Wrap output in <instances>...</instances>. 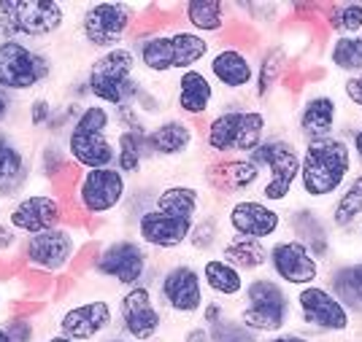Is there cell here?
<instances>
[{
  "label": "cell",
  "mask_w": 362,
  "mask_h": 342,
  "mask_svg": "<svg viewBox=\"0 0 362 342\" xmlns=\"http://www.w3.org/2000/svg\"><path fill=\"white\" fill-rule=\"evenodd\" d=\"M74 130L81 133H98V135H117V124H114V111L103 103L87 100L81 105V114L74 121Z\"/></svg>",
  "instance_id": "39"
},
{
  "label": "cell",
  "mask_w": 362,
  "mask_h": 342,
  "mask_svg": "<svg viewBox=\"0 0 362 342\" xmlns=\"http://www.w3.org/2000/svg\"><path fill=\"white\" fill-rule=\"evenodd\" d=\"M117 324H119V334L130 337V340H160V334L165 329V310L160 307L151 283H141V286L122 291L117 299Z\"/></svg>",
  "instance_id": "17"
},
{
  "label": "cell",
  "mask_w": 362,
  "mask_h": 342,
  "mask_svg": "<svg viewBox=\"0 0 362 342\" xmlns=\"http://www.w3.org/2000/svg\"><path fill=\"white\" fill-rule=\"evenodd\" d=\"M84 235H90V232L71 226V224H62V226H54V229L41 232V235L22 238L19 262L25 264V269H38V272H46L52 278L68 275L78 251L90 243Z\"/></svg>",
  "instance_id": "10"
},
{
  "label": "cell",
  "mask_w": 362,
  "mask_h": 342,
  "mask_svg": "<svg viewBox=\"0 0 362 342\" xmlns=\"http://www.w3.org/2000/svg\"><path fill=\"white\" fill-rule=\"evenodd\" d=\"M354 173H357V164L344 133L325 140H314V143H303L298 194L305 205L322 208L346 186V181Z\"/></svg>",
  "instance_id": "1"
},
{
  "label": "cell",
  "mask_w": 362,
  "mask_h": 342,
  "mask_svg": "<svg viewBox=\"0 0 362 342\" xmlns=\"http://www.w3.org/2000/svg\"><path fill=\"white\" fill-rule=\"evenodd\" d=\"M114 329H117V307L106 297H92L71 305L57 318V331L76 342H98L114 334Z\"/></svg>",
  "instance_id": "20"
},
{
  "label": "cell",
  "mask_w": 362,
  "mask_h": 342,
  "mask_svg": "<svg viewBox=\"0 0 362 342\" xmlns=\"http://www.w3.org/2000/svg\"><path fill=\"white\" fill-rule=\"evenodd\" d=\"M151 286L160 307L176 321H197L203 305L209 302L206 286L200 278V264H192L187 259L170 262L163 269H157Z\"/></svg>",
  "instance_id": "9"
},
{
  "label": "cell",
  "mask_w": 362,
  "mask_h": 342,
  "mask_svg": "<svg viewBox=\"0 0 362 342\" xmlns=\"http://www.w3.org/2000/svg\"><path fill=\"white\" fill-rule=\"evenodd\" d=\"M84 84H87L90 100L108 105L111 111L122 105H136L141 92L146 90V81L138 68L136 49L124 44L103 54H95V60L84 73Z\"/></svg>",
  "instance_id": "3"
},
{
  "label": "cell",
  "mask_w": 362,
  "mask_h": 342,
  "mask_svg": "<svg viewBox=\"0 0 362 342\" xmlns=\"http://www.w3.org/2000/svg\"><path fill=\"white\" fill-rule=\"evenodd\" d=\"M262 342H317L314 334H308V331H303V329H284V331H279V334H271V337H262Z\"/></svg>",
  "instance_id": "49"
},
{
  "label": "cell",
  "mask_w": 362,
  "mask_h": 342,
  "mask_svg": "<svg viewBox=\"0 0 362 342\" xmlns=\"http://www.w3.org/2000/svg\"><path fill=\"white\" fill-rule=\"evenodd\" d=\"M233 315V307L227 305V302H222V299H211L209 297V302L203 305V310H200V315H197V321L203 324V326H219L222 321H227Z\"/></svg>",
  "instance_id": "45"
},
{
  "label": "cell",
  "mask_w": 362,
  "mask_h": 342,
  "mask_svg": "<svg viewBox=\"0 0 362 342\" xmlns=\"http://www.w3.org/2000/svg\"><path fill=\"white\" fill-rule=\"evenodd\" d=\"M33 154L25 140L11 130H0V200H19L33 178Z\"/></svg>",
  "instance_id": "24"
},
{
  "label": "cell",
  "mask_w": 362,
  "mask_h": 342,
  "mask_svg": "<svg viewBox=\"0 0 362 342\" xmlns=\"http://www.w3.org/2000/svg\"><path fill=\"white\" fill-rule=\"evenodd\" d=\"M268 272L289 291H298L303 286L325 281L327 264L319 262L305 243L292 235H281L268 245Z\"/></svg>",
  "instance_id": "16"
},
{
  "label": "cell",
  "mask_w": 362,
  "mask_h": 342,
  "mask_svg": "<svg viewBox=\"0 0 362 342\" xmlns=\"http://www.w3.org/2000/svg\"><path fill=\"white\" fill-rule=\"evenodd\" d=\"M351 235H354V238H357V240H360V243H362V221L357 224V229H354V232H351Z\"/></svg>",
  "instance_id": "54"
},
{
  "label": "cell",
  "mask_w": 362,
  "mask_h": 342,
  "mask_svg": "<svg viewBox=\"0 0 362 342\" xmlns=\"http://www.w3.org/2000/svg\"><path fill=\"white\" fill-rule=\"evenodd\" d=\"M344 135L349 138V146H351V154H354V164L357 170H362V119H354L349 124Z\"/></svg>",
  "instance_id": "48"
},
{
  "label": "cell",
  "mask_w": 362,
  "mask_h": 342,
  "mask_svg": "<svg viewBox=\"0 0 362 342\" xmlns=\"http://www.w3.org/2000/svg\"><path fill=\"white\" fill-rule=\"evenodd\" d=\"M233 315L238 318V324L255 331L257 337L279 334L292 326V321H295L292 291L265 272L252 275L241 302L233 307Z\"/></svg>",
  "instance_id": "4"
},
{
  "label": "cell",
  "mask_w": 362,
  "mask_h": 342,
  "mask_svg": "<svg viewBox=\"0 0 362 342\" xmlns=\"http://www.w3.org/2000/svg\"><path fill=\"white\" fill-rule=\"evenodd\" d=\"M0 342H11L8 331H6V326H3V321H0Z\"/></svg>",
  "instance_id": "53"
},
{
  "label": "cell",
  "mask_w": 362,
  "mask_h": 342,
  "mask_svg": "<svg viewBox=\"0 0 362 342\" xmlns=\"http://www.w3.org/2000/svg\"><path fill=\"white\" fill-rule=\"evenodd\" d=\"M289 71V54L281 44H265L257 49V75H255V90H252V100L255 103H265L271 100L273 92L279 90V84L284 81Z\"/></svg>",
  "instance_id": "31"
},
{
  "label": "cell",
  "mask_w": 362,
  "mask_h": 342,
  "mask_svg": "<svg viewBox=\"0 0 362 342\" xmlns=\"http://www.w3.org/2000/svg\"><path fill=\"white\" fill-rule=\"evenodd\" d=\"M192 226H195L192 219H181V216H170L157 208H149L133 221V238L141 240L149 251L170 253L187 245Z\"/></svg>",
  "instance_id": "22"
},
{
  "label": "cell",
  "mask_w": 362,
  "mask_h": 342,
  "mask_svg": "<svg viewBox=\"0 0 362 342\" xmlns=\"http://www.w3.org/2000/svg\"><path fill=\"white\" fill-rule=\"evenodd\" d=\"M154 342H163V340H154Z\"/></svg>",
  "instance_id": "57"
},
{
  "label": "cell",
  "mask_w": 362,
  "mask_h": 342,
  "mask_svg": "<svg viewBox=\"0 0 362 342\" xmlns=\"http://www.w3.org/2000/svg\"><path fill=\"white\" fill-rule=\"evenodd\" d=\"M19 248H22V235L6 219H0V264L16 259Z\"/></svg>",
  "instance_id": "44"
},
{
  "label": "cell",
  "mask_w": 362,
  "mask_h": 342,
  "mask_svg": "<svg viewBox=\"0 0 362 342\" xmlns=\"http://www.w3.org/2000/svg\"><path fill=\"white\" fill-rule=\"evenodd\" d=\"M38 342H76V340L65 337V334H60V331H54V334H46L44 340H38Z\"/></svg>",
  "instance_id": "51"
},
{
  "label": "cell",
  "mask_w": 362,
  "mask_h": 342,
  "mask_svg": "<svg viewBox=\"0 0 362 342\" xmlns=\"http://www.w3.org/2000/svg\"><path fill=\"white\" fill-rule=\"evenodd\" d=\"M181 342H214L209 326H203L200 321H192L189 326L181 331Z\"/></svg>",
  "instance_id": "50"
},
{
  "label": "cell",
  "mask_w": 362,
  "mask_h": 342,
  "mask_svg": "<svg viewBox=\"0 0 362 342\" xmlns=\"http://www.w3.org/2000/svg\"><path fill=\"white\" fill-rule=\"evenodd\" d=\"M287 229L295 240L305 243L311 253L317 256L319 262H330L332 259V243H335V232L327 224V216H325V208H317V205H295V208L287 213Z\"/></svg>",
  "instance_id": "27"
},
{
  "label": "cell",
  "mask_w": 362,
  "mask_h": 342,
  "mask_svg": "<svg viewBox=\"0 0 362 342\" xmlns=\"http://www.w3.org/2000/svg\"><path fill=\"white\" fill-rule=\"evenodd\" d=\"M0 216H3V208H0Z\"/></svg>",
  "instance_id": "56"
},
{
  "label": "cell",
  "mask_w": 362,
  "mask_h": 342,
  "mask_svg": "<svg viewBox=\"0 0 362 342\" xmlns=\"http://www.w3.org/2000/svg\"><path fill=\"white\" fill-rule=\"evenodd\" d=\"M262 178H265V173L252 157L209 159L203 167V181H206L209 192L216 194V197H225L227 202L257 192Z\"/></svg>",
  "instance_id": "21"
},
{
  "label": "cell",
  "mask_w": 362,
  "mask_h": 342,
  "mask_svg": "<svg viewBox=\"0 0 362 342\" xmlns=\"http://www.w3.org/2000/svg\"><path fill=\"white\" fill-rule=\"evenodd\" d=\"M76 6L60 0H0V41H49L68 25Z\"/></svg>",
  "instance_id": "6"
},
{
  "label": "cell",
  "mask_w": 362,
  "mask_h": 342,
  "mask_svg": "<svg viewBox=\"0 0 362 342\" xmlns=\"http://www.w3.org/2000/svg\"><path fill=\"white\" fill-rule=\"evenodd\" d=\"M349 116V105L344 103L341 92L322 90V87H311L303 92L298 114H295V133H298V143H314V140H325L332 135H341L351 124Z\"/></svg>",
  "instance_id": "12"
},
{
  "label": "cell",
  "mask_w": 362,
  "mask_h": 342,
  "mask_svg": "<svg viewBox=\"0 0 362 342\" xmlns=\"http://www.w3.org/2000/svg\"><path fill=\"white\" fill-rule=\"evenodd\" d=\"M252 159L265 173L257 197L276 208L292 202L298 194V178H300V143L281 133L268 135L262 146L252 154Z\"/></svg>",
  "instance_id": "7"
},
{
  "label": "cell",
  "mask_w": 362,
  "mask_h": 342,
  "mask_svg": "<svg viewBox=\"0 0 362 342\" xmlns=\"http://www.w3.org/2000/svg\"><path fill=\"white\" fill-rule=\"evenodd\" d=\"M230 232H225V221H222V213H214L206 210L200 219L195 221L189 240H187V248L200 256H214L219 251V245L225 243V238Z\"/></svg>",
  "instance_id": "38"
},
{
  "label": "cell",
  "mask_w": 362,
  "mask_h": 342,
  "mask_svg": "<svg viewBox=\"0 0 362 342\" xmlns=\"http://www.w3.org/2000/svg\"><path fill=\"white\" fill-rule=\"evenodd\" d=\"M146 140L154 159H181L195 151L200 130L195 121L184 116H163L149 127Z\"/></svg>",
  "instance_id": "26"
},
{
  "label": "cell",
  "mask_w": 362,
  "mask_h": 342,
  "mask_svg": "<svg viewBox=\"0 0 362 342\" xmlns=\"http://www.w3.org/2000/svg\"><path fill=\"white\" fill-rule=\"evenodd\" d=\"M151 208L170 213V216H181V219H192L197 221L206 213V194L197 189L195 183H165L154 192V205Z\"/></svg>",
  "instance_id": "32"
},
{
  "label": "cell",
  "mask_w": 362,
  "mask_h": 342,
  "mask_svg": "<svg viewBox=\"0 0 362 342\" xmlns=\"http://www.w3.org/2000/svg\"><path fill=\"white\" fill-rule=\"evenodd\" d=\"M292 307L298 326L308 334H349L354 329L351 310L325 286V281L292 291Z\"/></svg>",
  "instance_id": "13"
},
{
  "label": "cell",
  "mask_w": 362,
  "mask_h": 342,
  "mask_svg": "<svg viewBox=\"0 0 362 342\" xmlns=\"http://www.w3.org/2000/svg\"><path fill=\"white\" fill-rule=\"evenodd\" d=\"M52 57L44 49L25 41H0V90L8 94H28L41 90L52 75Z\"/></svg>",
  "instance_id": "15"
},
{
  "label": "cell",
  "mask_w": 362,
  "mask_h": 342,
  "mask_svg": "<svg viewBox=\"0 0 362 342\" xmlns=\"http://www.w3.org/2000/svg\"><path fill=\"white\" fill-rule=\"evenodd\" d=\"M149 127H138V130H117L114 143H117V170L124 173L127 178H138L144 173L146 162H154L146 140Z\"/></svg>",
  "instance_id": "35"
},
{
  "label": "cell",
  "mask_w": 362,
  "mask_h": 342,
  "mask_svg": "<svg viewBox=\"0 0 362 342\" xmlns=\"http://www.w3.org/2000/svg\"><path fill=\"white\" fill-rule=\"evenodd\" d=\"M216 84L206 68H192L173 78V111L189 121L209 119L216 108Z\"/></svg>",
  "instance_id": "23"
},
{
  "label": "cell",
  "mask_w": 362,
  "mask_h": 342,
  "mask_svg": "<svg viewBox=\"0 0 362 342\" xmlns=\"http://www.w3.org/2000/svg\"><path fill=\"white\" fill-rule=\"evenodd\" d=\"M325 62L332 73H341L344 78L362 73V35H330Z\"/></svg>",
  "instance_id": "37"
},
{
  "label": "cell",
  "mask_w": 362,
  "mask_h": 342,
  "mask_svg": "<svg viewBox=\"0 0 362 342\" xmlns=\"http://www.w3.org/2000/svg\"><path fill=\"white\" fill-rule=\"evenodd\" d=\"M3 307H6V302H3V294H0V312H3Z\"/></svg>",
  "instance_id": "55"
},
{
  "label": "cell",
  "mask_w": 362,
  "mask_h": 342,
  "mask_svg": "<svg viewBox=\"0 0 362 342\" xmlns=\"http://www.w3.org/2000/svg\"><path fill=\"white\" fill-rule=\"evenodd\" d=\"M268 135H271V121L259 105L225 103L206 119L200 138L209 159H222V157H252Z\"/></svg>",
  "instance_id": "2"
},
{
  "label": "cell",
  "mask_w": 362,
  "mask_h": 342,
  "mask_svg": "<svg viewBox=\"0 0 362 342\" xmlns=\"http://www.w3.org/2000/svg\"><path fill=\"white\" fill-rule=\"evenodd\" d=\"M176 22L187 30L197 32L203 38H227L235 28V14L233 6L225 0H184L176 3Z\"/></svg>",
  "instance_id": "25"
},
{
  "label": "cell",
  "mask_w": 362,
  "mask_h": 342,
  "mask_svg": "<svg viewBox=\"0 0 362 342\" xmlns=\"http://www.w3.org/2000/svg\"><path fill=\"white\" fill-rule=\"evenodd\" d=\"M325 286L346 305L354 318H362V259L330 264L325 272Z\"/></svg>",
  "instance_id": "33"
},
{
  "label": "cell",
  "mask_w": 362,
  "mask_h": 342,
  "mask_svg": "<svg viewBox=\"0 0 362 342\" xmlns=\"http://www.w3.org/2000/svg\"><path fill=\"white\" fill-rule=\"evenodd\" d=\"M209 331H211L214 342H262V337H257L255 331H249L243 324H238L235 315H230L227 321H222L219 326L209 329Z\"/></svg>",
  "instance_id": "42"
},
{
  "label": "cell",
  "mask_w": 362,
  "mask_h": 342,
  "mask_svg": "<svg viewBox=\"0 0 362 342\" xmlns=\"http://www.w3.org/2000/svg\"><path fill=\"white\" fill-rule=\"evenodd\" d=\"M216 256L227 259L233 267H238L243 275H262L268 269V243L241 235H227L225 243L219 245Z\"/></svg>",
  "instance_id": "34"
},
{
  "label": "cell",
  "mask_w": 362,
  "mask_h": 342,
  "mask_svg": "<svg viewBox=\"0 0 362 342\" xmlns=\"http://www.w3.org/2000/svg\"><path fill=\"white\" fill-rule=\"evenodd\" d=\"M98 342H136V340H130V337H124L119 331H114V334H108V337H103V340H98Z\"/></svg>",
  "instance_id": "52"
},
{
  "label": "cell",
  "mask_w": 362,
  "mask_h": 342,
  "mask_svg": "<svg viewBox=\"0 0 362 342\" xmlns=\"http://www.w3.org/2000/svg\"><path fill=\"white\" fill-rule=\"evenodd\" d=\"M62 146L68 159L78 170H98V167H114L117 164V143L114 135L81 133V130H68L62 138Z\"/></svg>",
  "instance_id": "28"
},
{
  "label": "cell",
  "mask_w": 362,
  "mask_h": 342,
  "mask_svg": "<svg viewBox=\"0 0 362 342\" xmlns=\"http://www.w3.org/2000/svg\"><path fill=\"white\" fill-rule=\"evenodd\" d=\"M206 73L211 75L216 90L230 97V103H243V97H252V90H255V46L238 44V41L216 44L206 62Z\"/></svg>",
  "instance_id": "14"
},
{
  "label": "cell",
  "mask_w": 362,
  "mask_h": 342,
  "mask_svg": "<svg viewBox=\"0 0 362 342\" xmlns=\"http://www.w3.org/2000/svg\"><path fill=\"white\" fill-rule=\"evenodd\" d=\"M317 19L330 35H362V0L319 3Z\"/></svg>",
  "instance_id": "36"
},
{
  "label": "cell",
  "mask_w": 362,
  "mask_h": 342,
  "mask_svg": "<svg viewBox=\"0 0 362 342\" xmlns=\"http://www.w3.org/2000/svg\"><path fill=\"white\" fill-rule=\"evenodd\" d=\"M92 275L124 288H133L141 283L154 281V259L151 251L136 238H114L98 245L95 262H92Z\"/></svg>",
  "instance_id": "11"
},
{
  "label": "cell",
  "mask_w": 362,
  "mask_h": 342,
  "mask_svg": "<svg viewBox=\"0 0 362 342\" xmlns=\"http://www.w3.org/2000/svg\"><path fill=\"white\" fill-rule=\"evenodd\" d=\"M68 216L65 200L52 192H25L19 200H14L6 210V221L14 226L22 238L41 235L54 226H62Z\"/></svg>",
  "instance_id": "19"
},
{
  "label": "cell",
  "mask_w": 362,
  "mask_h": 342,
  "mask_svg": "<svg viewBox=\"0 0 362 342\" xmlns=\"http://www.w3.org/2000/svg\"><path fill=\"white\" fill-rule=\"evenodd\" d=\"M200 278L206 286V294L211 299H222V302H241L249 275H243L238 267H233L222 256H206L200 262Z\"/></svg>",
  "instance_id": "29"
},
{
  "label": "cell",
  "mask_w": 362,
  "mask_h": 342,
  "mask_svg": "<svg viewBox=\"0 0 362 342\" xmlns=\"http://www.w3.org/2000/svg\"><path fill=\"white\" fill-rule=\"evenodd\" d=\"M16 114H19V100L14 94L0 90V130H8V124L16 119Z\"/></svg>",
  "instance_id": "47"
},
{
  "label": "cell",
  "mask_w": 362,
  "mask_h": 342,
  "mask_svg": "<svg viewBox=\"0 0 362 342\" xmlns=\"http://www.w3.org/2000/svg\"><path fill=\"white\" fill-rule=\"evenodd\" d=\"M146 6L136 3H87L76 6V30L84 46L103 54L133 41Z\"/></svg>",
  "instance_id": "5"
},
{
  "label": "cell",
  "mask_w": 362,
  "mask_h": 342,
  "mask_svg": "<svg viewBox=\"0 0 362 342\" xmlns=\"http://www.w3.org/2000/svg\"><path fill=\"white\" fill-rule=\"evenodd\" d=\"M222 221L230 235L262 240L271 245L273 240L281 238V232L287 229V213L259 197H238L225 205Z\"/></svg>",
  "instance_id": "18"
},
{
  "label": "cell",
  "mask_w": 362,
  "mask_h": 342,
  "mask_svg": "<svg viewBox=\"0 0 362 342\" xmlns=\"http://www.w3.org/2000/svg\"><path fill=\"white\" fill-rule=\"evenodd\" d=\"M341 97H344V103L349 105V111H354V114H360L362 119V73L357 75H349V78H341Z\"/></svg>",
  "instance_id": "46"
},
{
  "label": "cell",
  "mask_w": 362,
  "mask_h": 342,
  "mask_svg": "<svg viewBox=\"0 0 362 342\" xmlns=\"http://www.w3.org/2000/svg\"><path fill=\"white\" fill-rule=\"evenodd\" d=\"M130 178L117 167H98V170H81L76 181L71 200L65 205H74L87 219V232H95L103 219L119 213L130 197Z\"/></svg>",
  "instance_id": "8"
},
{
  "label": "cell",
  "mask_w": 362,
  "mask_h": 342,
  "mask_svg": "<svg viewBox=\"0 0 362 342\" xmlns=\"http://www.w3.org/2000/svg\"><path fill=\"white\" fill-rule=\"evenodd\" d=\"M57 108H60V105L52 103V100L44 97V94L33 97L30 103L25 105V119H28V127H30V130H44V133H49L52 121H54V116H57Z\"/></svg>",
  "instance_id": "41"
},
{
  "label": "cell",
  "mask_w": 362,
  "mask_h": 342,
  "mask_svg": "<svg viewBox=\"0 0 362 342\" xmlns=\"http://www.w3.org/2000/svg\"><path fill=\"white\" fill-rule=\"evenodd\" d=\"M3 326L8 331L11 342H35V321L25 318V315H6L3 318Z\"/></svg>",
  "instance_id": "43"
},
{
  "label": "cell",
  "mask_w": 362,
  "mask_h": 342,
  "mask_svg": "<svg viewBox=\"0 0 362 342\" xmlns=\"http://www.w3.org/2000/svg\"><path fill=\"white\" fill-rule=\"evenodd\" d=\"M327 224L335 235H351L362 221V170H357L346 186L332 197L325 208Z\"/></svg>",
  "instance_id": "30"
},
{
  "label": "cell",
  "mask_w": 362,
  "mask_h": 342,
  "mask_svg": "<svg viewBox=\"0 0 362 342\" xmlns=\"http://www.w3.org/2000/svg\"><path fill=\"white\" fill-rule=\"evenodd\" d=\"M68 154H65V146H62L60 138H49L44 146L38 149V159H35V167H38V173L44 176L49 183L57 178L60 173L68 170Z\"/></svg>",
  "instance_id": "40"
}]
</instances>
